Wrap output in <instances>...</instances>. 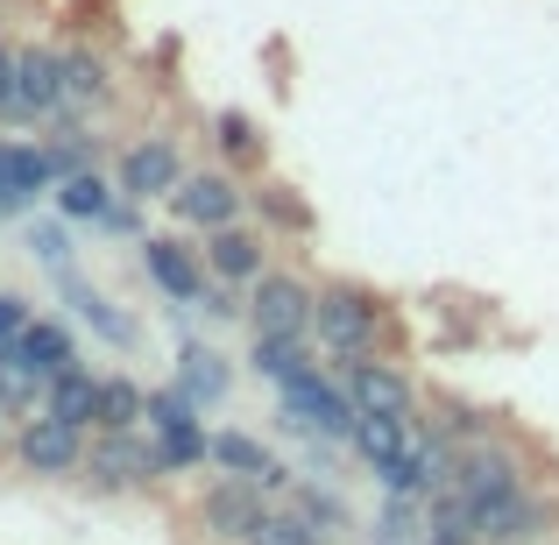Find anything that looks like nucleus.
Instances as JSON below:
<instances>
[{"label": "nucleus", "instance_id": "obj_1", "mask_svg": "<svg viewBox=\"0 0 559 545\" xmlns=\"http://www.w3.org/2000/svg\"><path fill=\"white\" fill-rule=\"evenodd\" d=\"M382 333H390V312H382V298L369 284H347V276H333V284H319V312H312V341L326 362H376L382 355Z\"/></svg>", "mask_w": 559, "mask_h": 545}, {"label": "nucleus", "instance_id": "obj_2", "mask_svg": "<svg viewBox=\"0 0 559 545\" xmlns=\"http://www.w3.org/2000/svg\"><path fill=\"white\" fill-rule=\"evenodd\" d=\"M467 518H475V545H538V538L559 532V503L538 489V475L467 503Z\"/></svg>", "mask_w": 559, "mask_h": 545}, {"label": "nucleus", "instance_id": "obj_3", "mask_svg": "<svg viewBox=\"0 0 559 545\" xmlns=\"http://www.w3.org/2000/svg\"><path fill=\"white\" fill-rule=\"evenodd\" d=\"M142 433L156 439V453H164V475H191L199 461H213V433H205L199 404L170 382V390H150V404H142Z\"/></svg>", "mask_w": 559, "mask_h": 545}, {"label": "nucleus", "instance_id": "obj_4", "mask_svg": "<svg viewBox=\"0 0 559 545\" xmlns=\"http://www.w3.org/2000/svg\"><path fill=\"white\" fill-rule=\"evenodd\" d=\"M85 475H93V489L107 496H142L164 482V453H156V439L142 433H93V447H85Z\"/></svg>", "mask_w": 559, "mask_h": 545}, {"label": "nucleus", "instance_id": "obj_5", "mask_svg": "<svg viewBox=\"0 0 559 545\" xmlns=\"http://www.w3.org/2000/svg\"><path fill=\"white\" fill-rule=\"evenodd\" d=\"M312 312H319V284L298 270H262L241 305L248 333H298V341H312Z\"/></svg>", "mask_w": 559, "mask_h": 545}, {"label": "nucleus", "instance_id": "obj_6", "mask_svg": "<svg viewBox=\"0 0 559 545\" xmlns=\"http://www.w3.org/2000/svg\"><path fill=\"white\" fill-rule=\"evenodd\" d=\"M85 447H93V433L50 418V411H28V418L14 425V461H22V475H36V482L85 475Z\"/></svg>", "mask_w": 559, "mask_h": 545}, {"label": "nucleus", "instance_id": "obj_7", "mask_svg": "<svg viewBox=\"0 0 559 545\" xmlns=\"http://www.w3.org/2000/svg\"><path fill=\"white\" fill-rule=\"evenodd\" d=\"M276 510V496L262 482H241V475H213L199 489V532L213 545H248L262 532V518Z\"/></svg>", "mask_w": 559, "mask_h": 545}, {"label": "nucleus", "instance_id": "obj_8", "mask_svg": "<svg viewBox=\"0 0 559 545\" xmlns=\"http://www.w3.org/2000/svg\"><path fill=\"white\" fill-rule=\"evenodd\" d=\"M276 396H284V418L305 425V433H319V439H347V433H355L347 382H333L326 368H298L290 382H276Z\"/></svg>", "mask_w": 559, "mask_h": 545}, {"label": "nucleus", "instance_id": "obj_9", "mask_svg": "<svg viewBox=\"0 0 559 545\" xmlns=\"http://www.w3.org/2000/svg\"><path fill=\"white\" fill-rule=\"evenodd\" d=\"M185 185V150L170 135H135L121 156H114V191L135 205H156Z\"/></svg>", "mask_w": 559, "mask_h": 545}, {"label": "nucleus", "instance_id": "obj_10", "mask_svg": "<svg viewBox=\"0 0 559 545\" xmlns=\"http://www.w3.org/2000/svg\"><path fill=\"white\" fill-rule=\"evenodd\" d=\"M510 482H524V453H518V439H503V433H475V439H461V453H453V482H447L461 503H481V496L510 489Z\"/></svg>", "mask_w": 559, "mask_h": 545}, {"label": "nucleus", "instance_id": "obj_11", "mask_svg": "<svg viewBox=\"0 0 559 545\" xmlns=\"http://www.w3.org/2000/svg\"><path fill=\"white\" fill-rule=\"evenodd\" d=\"M170 213H178V227L191 234H219V227H234V220L248 213V191L234 170H185V185L170 191Z\"/></svg>", "mask_w": 559, "mask_h": 545}, {"label": "nucleus", "instance_id": "obj_12", "mask_svg": "<svg viewBox=\"0 0 559 545\" xmlns=\"http://www.w3.org/2000/svg\"><path fill=\"white\" fill-rule=\"evenodd\" d=\"M341 382H347V404L361 411V418H411L418 425V382L404 376L396 362H347L341 368Z\"/></svg>", "mask_w": 559, "mask_h": 545}, {"label": "nucleus", "instance_id": "obj_13", "mask_svg": "<svg viewBox=\"0 0 559 545\" xmlns=\"http://www.w3.org/2000/svg\"><path fill=\"white\" fill-rule=\"evenodd\" d=\"M142 262H150V284L164 291L170 305H205L213 298V270H205V248H185V241H142Z\"/></svg>", "mask_w": 559, "mask_h": 545}, {"label": "nucleus", "instance_id": "obj_14", "mask_svg": "<svg viewBox=\"0 0 559 545\" xmlns=\"http://www.w3.org/2000/svg\"><path fill=\"white\" fill-rule=\"evenodd\" d=\"M205 270H213V284H227V291H248L262 270H270V241H262L255 227H219V234H205Z\"/></svg>", "mask_w": 559, "mask_h": 545}, {"label": "nucleus", "instance_id": "obj_15", "mask_svg": "<svg viewBox=\"0 0 559 545\" xmlns=\"http://www.w3.org/2000/svg\"><path fill=\"white\" fill-rule=\"evenodd\" d=\"M43 411H50V418H64V425H79V433H99V418H107V376H93L85 362H71L64 376H50Z\"/></svg>", "mask_w": 559, "mask_h": 545}, {"label": "nucleus", "instance_id": "obj_16", "mask_svg": "<svg viewBox=\"0 0 559 545\" xmlns=\"http://www.w3.org/2000/svg\"><path fill=\"white\" fill-rule=\"evenodd\" d=\"M213 467H219V475H241V482H262L270 496L290 489V467L276 461L255 433H234V425H227V433H213Z\"/></svg>", "mask_w": 559, "mask_h": 545}, {"label": "nucleus", "instance_id": "obj_17", "mask_svg": "<svg viewBox=\"0 0 559 545\" xmlns=\"http://www.w3.org/2000/svg\"><path fill=\"white\" fill-rule=\"evenodd\" d=\"M22 107H28V121H57V107H64V57H57V43H22Z\"/></svg>", "mask_w": 559, "mask_h": 545}, {"label": "nucleus", "instance_id": "obj_18", "mask_svg": "<svg viewBox=\"0 0 559 545\" xmlns=\"http://www.w3.org/2000/svg\"><path fill=\"white\" fill-rule=\"evenodd\" d=\"M0 178H8V213H22L28 199L57 191V164L43 142H0Z\"/></svg>", "mask_w": 559, "mask_h": 545}, {"label": "nucleus", "instance_id": "obj_19", "mask_svg": "<svg viewBox=\"0 0 559 545\" xmlns=\"http://www.w3.org/2000/svg\"><path fill=\"white\" fill-rule=\"evenodd\" d=\"M8 347H22V362L36 368L43 382H50V376H64V368L79 362V333H71V319H43V312L28 319V327L14 333Z\"/></svg>", "mask_w": 559, "mask_h": 545}, {"label": "nucleus", "instance_id": "obj_20", "mask_svg": "<svg viewBox=\"0 0 559 545\" xmlns=\"http://www.w3.org/2000/svg\"><path fill=\"white\" fill-rule=\"evenodd\" d=\"M64 107L57 114H71V121H79V114H93V107H107L114 99V79H107V57H93V50H79V43H64Z\"/></svg>", "mask_w": 559, "mask_h": 545}, {"label": "nucleus", "instance_id": "obj_21", "mask_svg": "<svg viewBox=\"0 0 559 545\" xmlns=\"http://www.w3.org/2000/svg\"><path fill=\"white\" fill-rule=\"evenodd\" d=\"M213 150L227 156V170H234V178H248V170H262V164H270V142H262V128L248 121L241 107H219V114H213Z\"/></svg>", "mask_w": 559, "mask_h": 545}, {"label": "nucleus", "instance_id": "obj_22", "mask_svg": "<svg viewBox=\"0 0 559 545\" xmlns=\"http://www.w3.org/2000/svg\"><path fill=\"white\" fill-rule=\"evenodd\" d=\"M248 368L262 382H290L298 368H312V341H298V333H248Z\"/></svg>", "mask_w": 559, "mask_h": 545}, {"label": "nucleus", "instance_id": "obj_23", "mask_svg": "<svg viewBox=\"0 0 559 545\" xmlns=\"http://www.w3.org/2000/svg\"><path fill=\"white\" fill-rule=\"evenodd\" d=\"M411 433H418L411 418H361V411H355V433H347V447H355L369 467H390L396 453L411 447Z\"/></svg>", "mask_w": 559, "mask_h": 545}, {"label": "nucleus", "instance_id": "obj_24", "mask_svg": "<svg viewBox=\"0 0 559 545\" xmlns=\"http://www.w3.org/2000/svg\"><path fill=\"white\" fill-rule=\"evenodd\" d=\"M57 284H64V298H71V312H79V319H85V327H93V333H107V341H114V347H128V341H135V327H128V319H121V312H107V298H99V291H93V284H85V276H79V270H57Z\"/></svg>", "mask_w": 559, "mask_h": 545}, {"label": "nucleus", "instance_id": "obj_25", "mask_svg": "<svg viewBox=\"0 0 559 545\" xmlns=\"http://www.w3.org/2000/svg\"><path fill=\"white\" fill-rule=\"evenodd\" d=\"M284 503H290V510H305V518H312L319 532H333V538H341L347 524H355L347 496H341V489H326V482H312V475H305V482L290 475V496H284Z\"/></svg>", "mask_w": 559, "mask_h": 545}, {"label": "nucleus", "instance_id": "obj_26", "mask_svg": "<svg viewBox=\"0 0 559 545\" xmlns=\"http://www.w3.org/2000/svg\"><path fill=\"white\" fill-rule=\"evenodd\" d=\"M114 213V185L99 170H71L57 178V220H107Z\"/></svg>", "mask_w": 559, "mask_h": 545}, {"label": "nucleus", "instance_id": "obj_27", "mask_svg": "<svg viewBox=\"0 0 559 545\" xmlns=\"http://www.w3.org/2000/svg\"><path fill=\"white\" fill-rule=\"evenodd\" d=\"M227 382H234V376H227V362H219L213 347H185V355H178V390H185L199 411L219 404V396H227Z\"/></svg>", "mask_w": 559, "mask_h": 545}, {"label": "nucleus", "instance_id": "obj_28", "mask_svg": "<svg viewBox=\"0 0 559 545\" xmlns=\"http://www.w3.org/2000/svg\"><path fill=\"white\" fill-rule=\"evenodd\" d=\"M43 390H50V382L22 362V347H0V411H8V418H28V411L43 404Z\"/></svg>", "mask_w": 559, "mask_h": 545}, {"label": "nucleus", "instance_id": "obj_29", "mask_svg": "<svg viewBox=\"0 0 559 545\" xmlns=\"http://www.w3.org/2000/svg\"><path fill=\"white\" fill-rule=\"evenodd\" d=\"M248 545H333V532H319L305 510H290V503H276L270 518H262V532L248 538Z\"/></svg>", "mask_w": 559, "mask_h": 545}, {"label": "nucleus", "instance_id": "obj_30", "mask_svg": "<svg viewBox=\"0 0 559 545\" xmlns=\"http://www.w3.org/2000/svg\"><path fill=\"white\" fill-rule=\"evenodd\" d=\"M376 545H425V496H390L376 524Z\"/></svg>", "mask_w": 559, "mask_h": 545}, {"label": "nucleus", "instance_id": "obj_31", "mask_svg": "<svg viewBox=\"0 0 559 545\" xmlns=\"http://www.w3.org/2000/svg\"><path fill=\"white\" fill-rule=\"evenodd\" d=\"M248 199H255L262 213H270V227H290V234H312V227H319L312 205H305L290 185H262V191H248Z\"/></svg>", "mask_w": 559, "mask_h": 545}, {"label": "nucleus", "instance_id": "obj_32", "mask_svg": "<svg viewBox=\"0 0 559 545\" xmlns=\"http://www.w3.org/2000/svg\"><path fill=\"white\" fill-rule=\"evenodd\" d=\"M142 404H150V390L128 376H107V418H99V433H135L142 425Z\"/></svg>", "mask_w": 559, "mask_h": 545}, {"label": "nucleus", "instance_id": "obj_33", "mask_svg": "<svg viewBox=\"0 0 559 545\" xmlns=\"http://www.w3.org/2000/svg\"><path fill=\"white\" fill-rule=\"evenodd\" d=\"M0 121L28 128V107H22V43H0Z\"/></svg>", "mask_w": 559, "mask_h": 545}, {"label": "nucleus", "instance_id": "obj_34", "mask_svg": "<svg viewBox=\"0 0 559 545\" xmlns=\"http://www.w3.org/2000/svg\"><path fill=\"white\" fill-rule=\"evenodd\" d=\"M28 248H36L50 270H71V234H64V227H50V220H43V227H28Z\"/></svg>", "mask_w": 559, "mask_h": 545}, {"label": "nucleus", "instance_id": "obj_35", "mask_svg": "<svg viewBox=\"0 0 559 545\" xmlns=\"http://www.w3.org/2000/svg\"><path fill=\"white\" fill-rule=\"evenodd\" d=\"M28 319H36V305H28V298H22V291H0V347H8V341H14V333H22V327H28Z\"/></svg>", "mask_w": 559, "mask_h": 545}, {"label": "nucleus", "instance_id": "obj_36", "mask_svg": "<svg viewBox=\"0 0 559 545\" xmlns=\"http://www.w3.org/2000/svg\"><path fill=\"white\" fill-rule=\"evenodd\" d=\"M0 447H8V411H0Z\"/></svg>", "mask_w": 559, "mask_h": 545}]
</instances>
